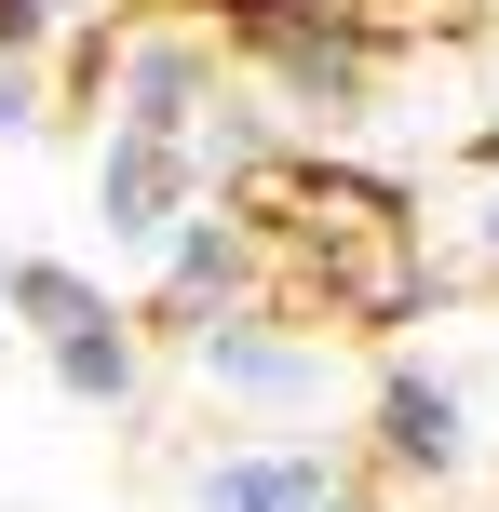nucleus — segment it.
I'll use <instances>...</instances> for the list:
<instances>
[{
	"instance_id": "obj_6",
	"label": "nucleus",
	"mask_w": 499,
	"mask_h": 512,
	"mask_svg": "<svg viewBox=\"0 0 499 512\" xmlns=\"http://www.w3.org/2000/svg\"><path fill=\"white\" fill-rule=\"evenodd\" d=\"M149 270H162V297H149V324H162V337H189V324H230V310H270V297H284V270H270V230L230 203V189H216V203L189 216V230L162 243Z\"/></svg>"
},
{
	"instance_id": "obj_4",
	"label": "nucleus",
	"mask_w": 499,
	"mask_h": 512,
	"mask_svg": "<svg viewBox=\"0 0 499 512\" xmlns=\"http://www.w3.org/2000/svg\"><path fill=\"white\" fill-rule=\"evenodd\" d=\"M216 95H230V41H216L203 14H135L95 41V108L135 135H203Z\"/></svg>"
},
{
	"instance_id": "obj_1",
	"label": "nucleus",
	"mask_w": 499,
	"mask_h": 512,
	"mask_svg": "<svg viewBox=\"0 0 499 512\" xmlns=\"http://www.w3.org/2000/svg\"><path fill=\"white\" fill-rule=\"evenodd\" d=\"M243 216L270 230V270H284V297H311L338 337H392L432 310V216H405L392 176H365V162H324V149H270L257 176L230 189Z\"/></svg>"
},
{
	"instance_id": "obj_2",
	"label": "nucleus",
	"mask_w": 499,
	"mask_h": 512,
	"mask_svg": "<svg viewBox=\"0 0 499 512\" xmlns=\"http://www.w3.org/2000/svg\"><path fill=\"white\" fill-rule=\"evenodd\" d=\"M243 68H257V95L284 108L297 149H338V135L378 122V95H392V41H378L365 14H338V0H297V14H270L257 41H230Z\"/></svg>"
},
{
	"instance_id": "obj_3",
	"label": "nucleus",
	"mask_w": 499,
	"mask_h": 512,
	"mask_svg": "<svg viewBox=\"0 0 499 512\" xmlns=\"http://www.w3.org/2000/svg\"><path fill=\"white\" fill-rule=\"evenodd\" d=\"M176 364L216 391V405H243V418H324L338 405V324H284V310H230V324H189L176 337Z\"/></svg>"
},
{
	"instance_id": "obj_12",
	"label": "nucleus",
	"mask_w": 499,
	"mask_h": 512,
	"mask_svg": "<svg viewBox=\"0 0 499 512\" xmlns=\"http://www.w3.org/2000/svg\"><path fill=\"white\" fill-rule=\"evenodd\" d=\"M54 135V81H41V54H0V149H41Z\"/></svg>"
},
{
	"instance_id": "obj_7",
	"label": "nucleus",
	"mask_w": 499,
	"mask_h": 512,
	"mask_svg": "<svg viewBox=\"0 0 499 512\" xmlns=\"http://www.w3.org/2000/svg\"><path fill=\"white\" fill-rule=\"evenodd\" d=\"M203 149H189V135H135V122H108L95 135V230L122 243V256H162L189 230V216H203Z\"/></svg>"
},
{
	"instance_id": "obj_13",
	"label": "nucleus",
	"mask_w": 499,
	"mask_h": 512,
	"mask_svg": "<svg viewBox=\"0 0 499 512\" xmlns=\"http://www.w3.org/2000/svg\"><path fill=\"white\" fill-rule=\"evenodd\" d=\"M446 270H459V283H499V176L446 216Z\"/></svg>"
},
{
	"instance_id": "obj_10",
	"label": "nucleus",
	"mask_w": 499,
	"mask_h": 512,
	"mask_svg": "<svg viewBox=\"0 0 499 512\" xmlns=\"http://www.w3.org/2000/svg\"><path fill=\"white\" fill-rule=\"evenodd\" d=\"M14 324L54 351V337H95V324H122V297H108L95 270H68V256H14Z\"/></svg>"
},
{
	"instance_id": "obj_9",
	"label": "nucleus",
	"mask_w": 499,
	"mask_h": 512,
	"mask_svg": "<svg viewBox=\"0 0 499 512\" xmlns=\"http://www.w3.org/2000/svg\"><path fill=\"white\" fill-rule=\"evenodd\" d=\"M41 364H54V391H68V405H108V418L149 391V337H135V310H122V324H95V337H54Z\"/></svg>"
},
{
	"instance_id": "obj_8",
	"label": "nucleus",
	"mask_w": 499,
	"mask_h": 512,
	"mask_svg": "<svg viewBox=\"0 0 499 512\" xmlns=\"http://www.w3.org/2000/svg\"><path fill=\"white\" fill-rule=\"evenodd\" d=\"M189 512H378V486L338 459V445L257 432V445H216V459H189Z\"/></svg>"
},
{
	"instance_id": "obj_5",
	"label": "nucleus",
	"mask_w": 499,
	"mask_h": 512,
	"mask_svg": "<svg viewBox=\"0 0 499 512\" xmlns=\"http://www.w3.org/2000/svg\"><path fill=\"white\" fill-rule=\"evenodd\" d=\"M365 459H378V472H405V486H473V459H486L473 391H459L446 364L392 351V364L365 378Z\"/></svg>"
},
{
	"instance_id": "obj_14",
	"label": "nucleus",
	"mask_w": 499,
	"mask_h": 512,
	"mask_svg": "<svg viewBox=\"0 0 499 512\" xmlns=\"http://www.w3.org/2000/svg\"><path fill=\"white\" fill-rule=\"evenodd\" d=\"M0 337H27V324H14V256H0Z\"/></svg>"
},
{
	"instance_id": "obj_11",
	"label": "nucleus",
	"mask_w": 499,
	"mask_h": 512,
	"mask_svg": "<svg viewBox=\"0 0 499 512\" xmlns=\"http://www.w3.org/2000/svg\"><path fill=\"white\" fill-rule=\"evenodd\" d=\"M81 27H135V0H0V54H54Z\"/></svg>"
}]
</instances>
